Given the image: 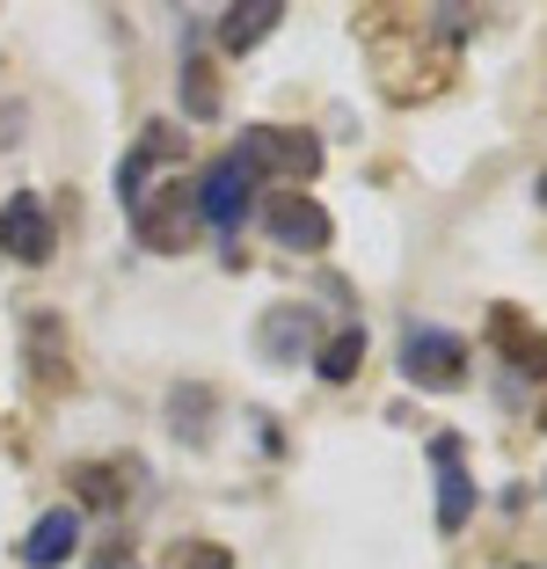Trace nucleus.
Segmentation results:
<instances>
[{
    "label": "nucleus",
    "instance_id": "1",
    "mask_svg": "<svg viewBox=\"0 0 547 569\" xmlns=\"http://www.w3.org/2000/svg\"><path fill=\"white\" fill-rule=\"evenodd\" d=\"M233 161L249 168L263 190H307L321 176V139L315 132H285V124H249Z\"/></svg>",
    "mask_w": 547,
    "mask_h": 569
},
{
    "label": "nucleus",
    "instance_id": "2",
    "mask_svg": "<svg viewBox=\"0 0 547 569\" xmlns=\"http://www.w3.org/2000/svg\"><path fill=\"white\" fill-rule=\"evenodd\" d=\"M256 190H263V183H256V176L233 161V153H219V161L205 168L198 183H190V204H198V219L219 234V249H227V270H241V249H233V234H241V219L256 212Z\"/></svg>",
    "mask_w": 547,
    "mask_h": 569
},
{
    "label": "nucleus",
    "instance_id": "3",
    "mask_svg": "<svg viewBox=\"0 0 547 569\" xmlns=\"http://www.w3.org/2000/svg\"><path fill=\"white\" fill-rule=\"evenodd\" d=\"M475 351H467L460 329H438V321H409L401 329V380L424 387V395H452L467 380Z\"/></svg>",
    "mask_w": 547,
    "mask_h": 569
},
{
    "label": "nucleus",
    "instance_id": "4",
    "mask_svg": "<svg viewBox=\"0 0 547 569\" xmlns=\"http://www.w3.org/2000/svg\"><path fill=\"white\" fill-rule=\"evenodd\" d=\"M125 219H132L139 249L182 256V241H190V227H198V204H190V190H182V183H161V190H147V198H139Z\"/></svg>",
    "mask_w": 547,
    "mask_h": 569
},
{
    "label": "nucleus",
    "instance_id": "5",
    "mask_svg": "<svg viewBox=\"0 0 547 569\" xmlns=\"http://www.w3.org/2000/svg\"><path fill=\"white\" fill-rule=\"evenodd\" d=\"M263 234L278 241V249H299V256H321L336 241V219L321 212L307 190H270L263 198Z\"/></svg>",
    "mask_w": 547,
    "mask_h": 569
},
{
    "label": "nucleus",
    "instance_id": "6",
    "mask_svg": "<svg viewBox=\"0 0 547 569\" xmlns=\"http://www.w3.org/2000/svg\"><path fill=\"white\" fill-rule=\"evenodd\" d=\"M51 249H59V219H51V204L37 198V190H16V198L0 204V256H16V263H51Z\"/></svg>",
    "mask_w": 547,
    "mask_h": 569
},
{
    "label": "nucleus",
    "instance_id": "7",
    "mask_svg": "<svg viewBox=\"0 0 547 569\" xmlns=\"http://www.w3.org/2000/svg\"><path fill=\"white\" fill-rule=\"evenodd\" d=\"M431 468H438V533H460L467 519H475V475H467V446L452 431L431 438Z\"/></svg>",
    "mask_w": 547,
    "mask_h": 569
},
{
    "label": "nucleus",
    "instance_id": "8",
    "mask_svg": "<svg viewBox=\"0 0 547 569\" xmlns=\"http://www.w3.org/2000/svg\"><path fill=\"white\" fill-rule=\"evenodd\" d=\"M22 358H30V380L44 387V395L73 380V358H67V321L51 315V307H30V315H22Z\"/></svg>",
    "mask_w": 547,
    "mask_h": 569
},
{
    "label": "nucleus",
    "instance_id": "9",
    "mask_svg": "<svg viewBox=\"0 0 547 569\" xmlns=\"http://www.w3.org/2000/svg\"><path fill=\"white\" fill-rule=\"evenodd\" d=\"M256 351H263L270 366H299V358H315V351H321L315 307H270L263 329H256Z\"/></svg>",
    "mask_w": 547,
    "mask_h": 569
},
{
    "label": "nucleus",
    "instance_id": "10",
    "mask_svg": "<svg viewBox=\"0 0 547 569\" xmlns=\"http://www.w3.org/2000/svg\"><path fill=\"white\" fill-rule=\"evenodd\" d=\"M176 153H182L176 124H161V118H153L147 132L132 139V153H125V161H117V204H125V212H132V204L147 198V176H153V168H161V161H176Z\"/></svg>",
    "mask_w": 547,
    "mask_h": 569
},
{
    "label": "nucleus",
    "instance_id": "11",
    "mask_svg": "<svg viewBox=\"0 0 547 569\" xmlns=\"http://www.w3.org/2000/svg\"><path fill=\"white\" fill-rule=\"evenodd\" d=\"M489 343H497V358L511 372H526V380H547V336L533 329L518 307H489Z\"/></svg>",
    "mask_w": 547,
    "mask_h": 569
},
{
    "label": "nucleus",
    "instance_id": "12",
    "mask_svg": "<svg viewBox=\"0 0 547 569\" xmlns=\"http://www.w3.org/2000/svg\"><path fill=\"white\" fill-rule=\"evenodd\" d=\"M73 548H81V503H51L44 519L22 533V562L30 569H67Z\"/></svg>",
    "mask_w": 547,
    "mask_h": 569
},
{
    "label": "nucleus",
    "instance_id": "13",
    "mask_svg": "<svg viewBox=\"0 0 547 569\" xmlns=\"http://www.w3.org/2000/svg\"><path fill=\"white\" fill-rule=\"evenodd\" d=\"M278 22H285V0H249V8H227V16L212 22V37H219V51L241 59V51H256Z\"/></svg>",
    "mask_w": 547,
    "mask_h": 569
},
{
    "label": "nucleus",
    "instance_id": "14",
    "mask_svg": "<svg viewBox=\"0 0 547 569\" xmlns=\"http://www.w3.org/2000/svg\"><path fill=\"white\" fill-rule=\"evenodd\" d=\"M358 366H365V329H358V321H344L336 336H321V351H315V372H321L329 387L358 380Z\"/></svg>",
    "mask_w": 547,
    "mask_h": 569
},
{
    "label": "nucleus",
    "instance_id": "15",
    "mask_svg": "<svg viewBox=\"0 0 547 569\" xmlns=\"http://www.w3.org/2000/svg\"><path fill=\"white\" fill-rule=\"evenodd\" d=\"M67 482L81 489V503H96V511H125V497H132V489H125V468H117V460H81V468H73Z\"/></svg>",
    "mask_w": 547,
    "mask_h": 569
},
{
    "label": "nucleus",
    "instance_id": "16",
    "mask_svg": "<svg viewBox=\"0 0 547 569\" xmlns=\"http://www.w3.org/2000/svg\"><path fill=\"white\" fill-rule=\"evenodd\" d=\"M182 118H190V124L219 118V81H212V67H205L198 51H182Z\"/></svg>",
    "mask_w": 547,
    "mask_h": 569
},
{
    "label": "nucleus",
    "instance_id": "17",
    "mask_svg": "<svg viewBox=\"0 0 547 569\" xmlns=\"http://www.w3.org/2000/svg\"><path fill=\"white\" fill-rule=\"evenodd\" d=\"M176 569H233V555L219 540H190V548H176Z\"/></svg>",
    "mask_w": 547,
    "mask_h": 569
},
{
    "label": "nucleus",
    "instance_id": "18",
    "mask_svg": "<svg viewBox=\"0 0 547 569\" xmlns=\"http://www.w3.org/2000/svg\"><path fill=\"white\" fill-rule=\"evenodd\" d=\"M533 198H540V204H547V176H540V183H533Z\"/></svg>",
    "mask_w": 547,
    "mask_h": 569
},
{
    "label": "nucleus",
    "instance_id": "19",
    "mask_svg": "<svg viewBox=\"0 0 547 569\" xmlns=\"http://www.w3.org/2000/svg\"><path fill=\"white\" fill-rule=\"evenodd\" d=\"M540 423H547V409H540Z\"/></svg>",
    "mask_w": 547,
    "mask_h": 569
}]
</instances>
